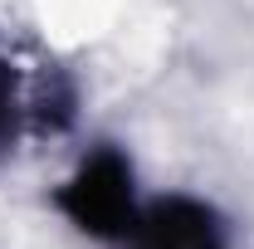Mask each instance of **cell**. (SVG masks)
<instances>
[{
	"label": "cell",
	"mask_w": 254,
	"mask_h": 249,
	"mask_svg": "<svg viewBox=\"0 0 254 249\" xmlns=\"http://www.w3.org/2000/svg\"><path fill=\"white\" fill-rule=\"evenodd\" d=\"M54 205L93 240H127V230L142 215L132 161L118 147H93L78 161V171L54 190Z\"/></svg>",
	"instance_id": "obj_1"
},
{
	"label": "cell",
	"mask_w": 254,
	"mask_h": 249,
	"mask_svg": "<svg viewBox=\"0 0 254 249\" xmlns=\"http://www.w3.org/2000/svg\"><path fill=\"white\" fill-rule=\"evenodd\" d=\"M127 249H230L215 210L195 195H161L142 205L137 225L127 230Z\"/></svg>",
	"instance_id": "obj_2"
},
{
	"label": "cell",
	"mask_w": 254,
	"mask_h": 249,
	"mask_svg": "<svg viewBox=\"0 0 254 249\" xmlns=\"http://www.w3.org/2000/svg\"><path fill=\"white\" fill-rule=\"evenodd\" d=\"M73 98L64 93V98H44V88H30L25 93V83H20V68L0 54V156L10 152V142L20 137V127L34 123L39 132L44 127H64L68 123V108Z\"/></svg>",
	"instance_id": "obj_3"
}]
</instances>
